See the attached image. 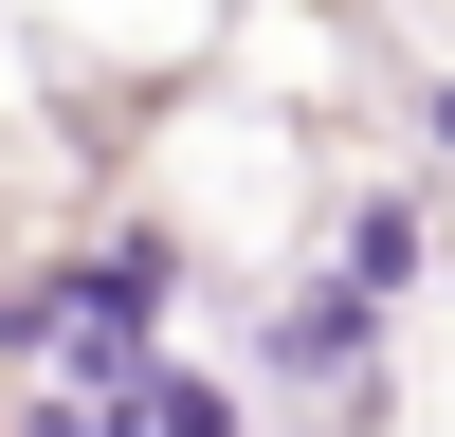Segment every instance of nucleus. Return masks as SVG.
I'll return each instance as SVG.
<instances>
[{"mask_svg": "<svg viewBox=\"0 0 455 437\" xmlns=\"http://www.w3.org/2000/svg\"><path fill=\"white\" fill-rule=\"evenodd\" d=\"M437 146H455V73H437Z\"/></svg>", "mask_w": 455, "mask_h": 437, "instance_id": "3", "label": "nucleus"}, {"mask_svg": "<svg viewBox=\"0 0 455 437\" xmlns=\"http://www.w3.org/2000/svg\"><path fill=\"white\" fill-rule=\"evenodd\" d=\"M128 419H146V437H237V383H201V364L146 346V364H128Z\"/></svg>", "mask_w": 455, "mask_h": 437, "instance_id": "1", "label": "nucleus"}, {"mask_svg": "<svg viewBox=\"0 0 455 437\" xmlns=\"http://www.w3.org/2000/svg\"><path fill=\"white\" fill-rule=\"evenodd\" d=\"M328 291H364V310H383V291H419V201H364L347 218V274Z\"/></svg>", "mask_w": 455, "mask_h": 437, "instance_id": "2", "label": "nucleus"}]
</instances>
